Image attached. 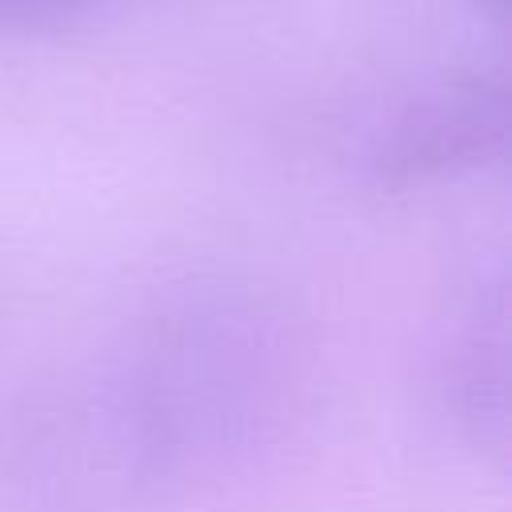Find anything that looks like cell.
Instances as JSON below:
<instances>
[{
    "instance_id": "obj_1",
    "label": "cell",
    "mask_w": 512,
    "mask_h": 512,
    "mask_svg": "<svg viewBox=\"0 0 512 512\" xmlns=\"http://www.w3.org/2000/svg\"><path fill=\"white\" fill-rule=\"evenodd\" d=\"M104 364L176 492L276 444L304 392L288 312L228 276L156 292Z\"/></svg>"
},
{
    "instance_id": "obj_2",
    "label": "cell",
    "mask_w": 512,
    "mask_h": 512,
    "mask_svg": "<svg viewBox=\"0 0 512 512\" xmlns=\"http://www.w3.org/2000/svg\"><path fill=\"white\" fill-rule=\"evenodd\" d=\"M172 496L104 360L0 400V512H160Z\"/></svg>"
},
{
    "instance_id": "obj_3",
    "label": "cell",
    "mask_w": 512,
    "mask_h": 512,
    "mask_svg": "<svg viewBox=\"0 0 512 512\" xmlns=\"http://www.w3.org/2000/svg\"><path fill=\"white\" fill-rule=\"evenodd\" d=\"M512 92L504 68H472L416 100L376 144L372 180L412 192L496 164L508 148Z\"/></svg>"
},
{
    "instance_id": "obj_4",
    "label": "cell",
    "mask_w": 512,
    "mask_h": 512,
    "mask_svg": "<svg viewBox=\"0 0 512 512\" xmlns=\"http://www.w3.org/2000/svg\"><path fill=\"white\" fill-rule=\"evenodd\" d=\"M436 392L456 436L488 456L508 444V288L480 272L456 296L436 348Z\"/></svg>"
},
{
    "instance_id": "obj_5",
    "label": "cell",
    "mask_w": 512,
    "mask_h": 512,
    "mask_svg": "<svg viewBox=\"0 0 512 512\" xmlns=\"http://www.w3.org/2000/svg\"><path fill=\"white\" fill-rule=\"evenodd\" d=\"M112 0H0V28H56L68 20H80Z\"/></svg>"
},
{
    "instance_id": "obj_6",
    "label": "cell",
    "mask_w": 512,
    "mask_h": 512,
    "mask_svg": "<svg viewBox=\"0 0 512 512\" xmlns=\"http://www.w3.org/2000/svg\"><path fill=\"white\" fill-rule=\"evenodd\" d=\"M476 8H484V12H492V16H504L508 12V0H472Z\"/></svg>"
}]
</instances>
